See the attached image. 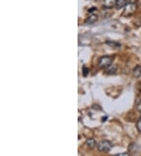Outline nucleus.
I'll list each match as a JSON object with an SVG mask.
<instances>
[{
    "label": "nucleus",
    "mask_w": 141,
    "mask_h": 156,
    "mask_svg": "<svg viewBox=\"0 0 141 156\" xmlns=\"http://www.w3.org/2000/svg\"><path fill=\"white\" fill-rule=\"evenodd\" d=\"M82 73H83V75H84L85 76H87V74L89 73V69H88V68H87V67H86V66L83 67V68H82Z\"/></svg>",
    "instance_id": "obj_11"
},
{
    "label": "nucleus",
    "mask_w": 141,
    "mask_h": 156,
    "mask_svg": "<svg viewBox=\"0 0 141 156\" xmlns=\"http://www.w3.org/2000/svg\"><path fill=\"white\" fill-rule=\"evenodd\" d=\"M136 8H137V6L135 4V2L134 3H127V5L125 6L123 15L126 16V17L133 15L136 10Z\"/></svg>",
    "instance_id": "obj_2"
},
{
    "label": "nucleus",
    "mask_w": 141,
    "mask_h": 156,
    "mask_svg": "<svg viewBox=\"0 0 141 156\" xmlns=\"http://www.w3.org/2000/svg\"><path fill=\"white\" fill-rule=\"evenodd\" d=\"M127 1L126 0H116V4H115V7L117 9H122L125 7L127 5Z\"/></svg>",
    "instance_id": "obj_5"
},
{
    "label": "nucleus",
    "mask_w": 141,
    "mask_h": 156,
    "mask_svg": "<svg viewBox=\"0 0 141 156\" xmlns=\"http://www.w3.org/2000/svg\"><path fill=\"white\" fill-rule=\"evenodd\" d=\"M128 3H134L136 2V0H126Z\"/></svg>",
    "instance_id": "obj_13"
},
{
    "label": "nucleus",
    "mask_w": 141,
    "mask_h": 156,
    "mask_svg": "<svg viewBox=\"0 0 141 156\" xmlns=\"http://www.w3.org/2000/svg\"><path fill=\"white\" fill-rule=\"evenodd\" d=\"M97 18L98 17L96 14H95V13H91V15L87 18L86 22L87 24H93L94 22H96Z\"/></svg>",
    "instance_id": "obj_6"
},
{
    "label": "nucleus",
    "mask_w": 141,
    "mask_h": 156,
    "mask_svg": "<svg viewBox=\"0 0 141 156\" xmlns=\"http://www.w3.org/2000/svg\"><path fill=\"white\" fill-rule=\"evenodd\" d=\"M137 110L139 111V112L141 113V100L139 101V103L137 105Z\"/></svg>",
    "instance_id": "obj_12"
},
{
    "label": "nucleus",
    "mask_w": 141,
    "mask_h": 156,
    "mask_svg": "<svg viewBox=\"0 0 141 156\" xmlns=\"http://www.w3.org/2000/svg\"><path fill=\"white\" fill-rule=\"evenodd\" d=\"M86 143L89 148H94V147L96 146V141L93 139H89Z\"/></svg>",
    "instance_id": "obj_9"
},
{
    "label": "nucleus",
    "mask_w": 141,
    "mask_h": 156,
    "mask_svg": "<svg viewBox=\"0 0 141 156\" xmlns=\"http://www.w3.org/2000/svg\"><path fill=\"white\" fill-rule=\"evenodd\" d=\"M121 155H129L128 154H127V153H122V154H116V156H121Z\"/></svg>",
    "instance_id": "obj_14"
},
{
    "label": "nucleus",
    "mask_w": 141,
    "mask_h": 156,
    "mask_svg": "<svg viewBox=\"0 0 141 156\" xmlns=\"http://www.w3.org/2000/svg\"><path fill=\"white\" fill-rule=\"evenodd\" d=\"M116 0H104L103 2V6L107 9H111L115 6Z\"/></svg>",
    "instance_id": "obj_4"
},
{
    "label": "nucleus",
    "mask_w": 141,
    "mask_h": 156,
    "mask_svg": "<svg viewBox=\"0 0 141 156\" xmlns=\"http://www.w3.org/2000/svg\"><path fill=\"white\" fill-rule=\"evenodd\" d=\"M112 147V144L111 141L108 140H101L97 144V149L100 152H108L110 151Z\"/></svg>",
    "instance_id": "obj_1"
},
{
    "label": "nucleus",
    "mask_w": 141,
    "mask_h": 156,
    "mask_svg": "<svg viewBox=\"0 0 141 156\" xmlns=\"http://www.w3.org/2000/svg\"><path fill=\"white\" fill-rule=\"evenodd\" d=\"M116 71H117V67L111 65L110 66L106 68L105 72L107 73V74H114L115 73H116Z\"/></svg>",
    "instance_id": "obj_8"
},
{
    "label": "nucleus",
    "mask_w": 141,
    "mask_h": 156,
    "mask_svg": "<svg viewBox=\"0 0 141 156\" xmlns=\"http://www.w3.org/2000/svg\"><path fill=\"white\" fill-rule=\"evenodd\" d=\"M136 128H137L138 131H139V133H141V117L139 118V120H138L137 123H136Z\"/></svg>",
    "instance_id": "obj_10"
},
{
    "label": "nucleus",
    "mask_w": 141,
    "mask_h": 156,
    "mask_svg": "<svg viewBox=\"0 0 141 156\" xmlns=\"http://www.w3.org/2000/svg\"><path fill=\"white\" fill-rule=\"evenodd\" d=\"M133 74L135 78H139L141 76V66H136L134 68Z\"/></svg>",
    "instance_id": "obj_7"
},
{
    "label": "nucleus",
    "mask_w": 141,
    "mask_h": 156,
    "mask_svg": "<svg viewBox=\"0 0 141 156\" xmlns=\"http://www.w3.org/2000/svg\"><path fill=\"white\" fill-rule=\"evenodd\" d=\"M113 62V58L111 56H103L99 60V66L100 68H107Z\"/></svg>",
    "instance_id": "obj_3"
}]
</instances>
